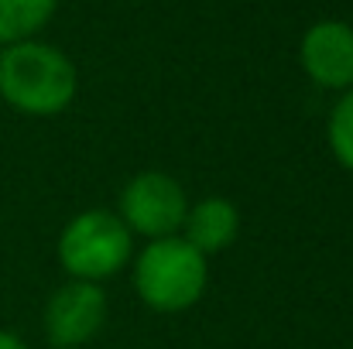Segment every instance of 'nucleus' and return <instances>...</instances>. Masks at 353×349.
I'll return each instance as SVG.
<instances>
[{
	"mask_svg": "<svg viewBox=\"0 0 353 349\" xmlns=\"http://www.w3.org/2000/svg\"><path fill=\"white\" fill-rule=\"evenodd\" d=\"M79 89L76 65L52 45L17 41L0 52V96L28 116L62 114Z\"/></svg>",
	"mask_w": 353,
	"mask_h": 349,
	"instance_id": "nucleus-1",
	"label": "nucleus"
},
{
	"mask_svg": "<svg viewBox=\"0 0 353 349\" xmlns=\"http://www.w3.org/2000/svg\"><path fill=\"white\" fill-rule=\"evenodd\" d=\"M210 284L206 257L182 236L151 240L134 264V288L141 302L154 312L192 308Z\"/></svg>",
	"mask_w": 353,
	"mask_h": 349,
	"instance_id": "nucleus-2",
	"label": "nucleus"
},
{
	"mask_svg": "<svg viewBox=\"0 0 353 349\" xmlns=\"http://www.w3.org/2000/svg\"><path fill=\"white\" fill-rule=\"evenodd\" d=\"M134 236L123 226L117 213L107 209H86L76 220L65 223L59 236V260L69 271L72 281L100 284L123 271L130 260Z\"/></svg>",
	"mask_w": 353,
	"mask_h": 349,
	"instance_id": "nucleus-3",
	"label": "nucleus"
},
{
	"mask_svg": "<svg viewBox=\"0 0 353 349\" xmlns=\"http://www.w3.org/2000/svg\"><path fill=\"white\" fill-rule=\"evenodd\" d=\"M185 213H189L185 192L165 171H141L120 192L117 216L130 230V236L134 233H141L148 240L175 236V230H182V223H185Z\"/></svg>",
	"mask_w": 353,
	"mask_h": 349,
	"instance_id": "nucleus-4",
	"label": "nucleus"
},
{
	"mask_svg": "<svg viewBox=\"0 0 353 349\" xmlns=\"http://www.w3.org/2000/svg\"><path fill=\"white\" fill-rule=\"evenodd\" d=\"M107 322V295L100 284L69 281L45 305V332L55 349H76L90 343Z\"/></svg>",
	"mask_w": 353,
	"mask_h": 349,
	"instance_id": "nucleus-5",
	"label": "nucleus"
},
{
	"mask_svg": "<svg viewBox=\"0 0 353 349\" xmlns=\"http://www.w3.org/2000/svg\"><path fill=\"white\" fill-rule=\"evenodd\" d=\"M302 69L323 89H353V28L319 21L302 38Z\"/></svg>",
	"mask_w": 353,
	"mask_h": 349,
	"instance_id": "nucleus-6",
	"label": "nucleus"
},
{
	"mask_svg": "<svg viewBox=\"0 0 353 349\" xmlns=\"http://www.w3.org/2000/svg\"><path fill=\"white\" fill-rule=\"evenodd\" d=\"M182 230H185L182 240H185L189 246H196L203 257H210V253L227 250V246L236 240V230H240V213H236V206L230 202V199L213 195V199L196 202V206L185 213Z\"/></svg>",
	"mask_w": 353,
	"mask_h": 349,
	"instance_id": "nucleus-7",
	"label": "nucleus"
},
{
	"mask_svg": "<svg viewBox=\"0 0 353 349\" xmlns=\"http://www.w3.org/2000/svg\"><path fill=\"white\" fill-rule=\"evenodd\" d=\"M59 0H0V41H28L38 28L48 24Z\"/></svg>",
	"mask_w": 353,
	"mask_h": 349,
	"instance_id": "nucleus-8",
	"label": "nucleus"
},
{
	"mask_svg": "<svg viewBox=\"0 0 353 349\" xmlns=\"http://www.w3.org/2000/svg\"><path fill=\"white\" fill-rule=\"evenodd\" d=\"M330 147L336 154V161L353 171V89L340 96V103L330 114Z\"/></svg>",
	"mask_w": 353,
	"mask_h": 349,
	"instance_id": "nucleus-9",
	"label": "nucleus"
},
{
	"mask_svg": "<svg viewBox=\"0 0 353 349\" xmlns=\"http://www.w3.org/2000/svg\"><path fill=\"white\" fill-rule=\"evenodd\" d=\"M0 349H28V346H24L14 332H3V329H0Z\"/></svg>",
	"mask_w": 353,
	"mask_h": 349,
	"instance_id": "nucleus-10",
	"label": "nucleus"
}]
</instances>
